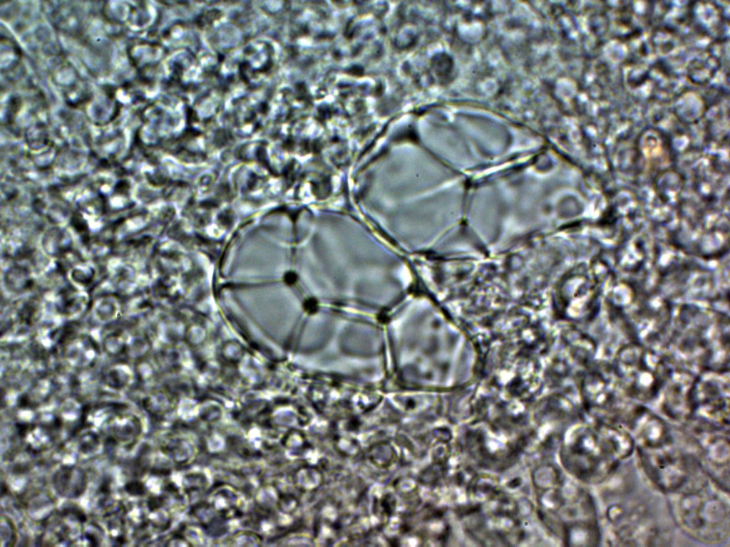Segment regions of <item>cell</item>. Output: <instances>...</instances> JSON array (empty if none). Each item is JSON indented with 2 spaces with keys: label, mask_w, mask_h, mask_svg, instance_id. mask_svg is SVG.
<instances>
[{
  "label": "cell",
  "mask_w": 730,
  "mask_h": 547,
  "mask_svg": "<svg viewBox=\"0 0 730 547\" xmlns=\"http://www.w3.org/2000/svg\"><path fill=\"white\" fill-rule=\"evenodd\" d=\"M662 352L673 365L695 373L729 369V317L709 304H674Z\"/></svg>",
  "instance_id": "1"
},
{
  "label": "cell",
  "mask_w": 730,
  "mask_h": 547,
  "mask_svg": "<svg viewBox=\"0 0 730 547\" xmlns=\"http://www.w3.org/2000/svg\"><path fill=\"white\" fill-rule=\"evenodd\" d=\"M597 486L602 491L597 501L602 542L610 546H654L669 541L670 531L659 518L655 498L635 486L621 484L617 472Z\"/></svg>",
  "instance_id": "2"
},
{
  "label": "cell",
  "mask_w": 730,
  "mask_h": 547,
  "mask_svg": "<svg viewBox=\"0 0 730 547\" xmlns=\"http://www.w3.org/2000/svg\"><path fill=\"white\" fill-rule=\"evenodd\" d=\"M634 452L632 437L624 425L584 417L569 433L563 457L577 479L597 487L629 462Z\"/></svg>",
  "instance_id": "3"
},
{
  "label": "cell",
  "mask_w": 730,
  "mask_h": 547,
  "mask_svg": "<svg viewBox=\"0 0 730 547\" xmlns=\"http://www.w3.org/2000/svg\"><path fill=\"white\" fill-rule=\"evenodd\" d=\"M664 497L672 522L687 537L709 546L729 542V491L699 467L680 488Z\"/></svg>",
  "instance_id": "4"
},
{
  "label": "cell",
  "mask_w": 730,
  "mask_h": 547,
  "mask_svg": "<svg viewBox=\"0 0 730 547\" xmlns=\"http://www.w3.org/2000/svg\"><path fill=\"white\" fill-rule=\"evenodd\" d=\"M634 456L643 479L664 496L680 488L698 468L680 426L634 444Z\"/></svg>",
  "instance_id": "5"
},
{
  "label": "cell",
  "mask_w": 730,
  "mask_h": 547,
  "mask_svg": "<svg viewBox=\"0 0 730 547\" xmlns=\"http://www.w3.org/2000/svg\"><path fill=\"white\" fill-rule=\"evenodd\" d=\"M610 363L625 395L647 406L656 400L672 368L664 353L633 340L620 345Z\"/></svg>",
  "instance_id": "6"
},
{
  "label": "cell",
  "mask_w": 730,
  "mask_h": 547,
  "mask_svg": "<svg viewBox=\"0 0 730 547\" xmlns=\"http://www.w3.org/2000/svg\"><path fill=\"white\" fill-rule=\"evenodd\" d=\"M581 397L585 417L622 425L636 404L622 391L611 363L597 358L587 367Z\"/></svg>",
  "instance_id": "7"
},
{
  "label": "cell",
  "mask_w": 730,
  "mask_h": 547,
  "mask_svg": "<svg viewBox=\"0 0 730 547\" xmlns=\"http://www.w3.org/2000/svg\"><path fill=\"white\" fill-rule=\"evenodd\" d=\"M729 369H706L696 374L692 390L689 420L711 427L729 429Z\"/></svg>",
  "instance_id": "8"
},
{
  "label": "cell",
  "mask_w": 730,
  "mask_h": 547,
  "mask_svg": "<svg viewBox=\"0 0 730 547\" xmlns=\"http://www.w3.org/2000/svg\"><path fill=\"white\" fill-rule=\"evenodd\" d=\"M680 427L699 468L729 491V429L711 427L692 420Z\"/></svg>",
  "instance_id": "9"
},
{
  "label": "cell",
  "mask_w": 730,
  "mask_h": 547,
  "mask_svg": "<svg viewBox=\"0 0 730 547\" xmlns=\"http://www.w3.org/2000/svg\"><path fill=\"white\" fill-rule=\"evenodd\" d=\"M695 373L674 366L672 368L652 405L657 412L674 424L682 426L691 418V396Z\"/></svg>",
  "instance_id": "10"
},
{
  "label": "cell",
  "mask_w": 730,
  "mask_h": 547,
  "mask_svg": "<svg viewBox=\"0 0 730 547\" xmlns=\"http://www.w3.org/2000/svg\"><path fill=\"white\" fill-rule=\"evenodd\" d=\"M274 61L273 45L267 41L257 40L245 46L240 53L238 73L246 83L257 84L273 72Z\"/></svg>",
  "instance_id": "11"
},
{
  "label": "cell",
  "mask_w": 730,
  "mask_h": 547,
  "mask_svg": "<svg viewBox=\"0 0 730 547\" xmlns=\"http://www.w3.org/2000/svg\"><path fill=\"white\" fill-rule=\"evenodd\" d=\"M270 105L257 96L245 95L233 100L229 110V119L235 126L242 129H256L267 120Z\"/></svg>",
  "instance_id": "12"
},
{
  "label": "cell",
  "mask_w": 730,
  "mask_h": 547,
  "mask_svg": "<svg viewBox=\"0 0 730 547\" xmlns=\"http://www.w3.org/2000/svg\"><path fill=\"white\" fill-rule=\"evenodd\" d=\"M53 487L61 496L76 499L87 486V476L80 467L66 465L60 467L53 476Z\"/></svg>",
  "instance_id": "13"
},
{
  "label": "cell",
  "mask_w": 730,
  "mask_h": 547,
  "mask_svg": "<svg viewBox=\"0 0 730 547\" xmlns=\"http://www.w3.org/2000/svg\"><path fill=\"white\" fill-rule=\"evenodd\" d=\"M107 427L110 442L125 444L134 443L141 429L140 422L135 417L126 415L110 417Z\"/></svg>",
  "instance_id": "14"
},
{
  "label": "cell",
  "mask_w": 730,
  "mask_h": 547,
  "mask_svg": "<svg viewBox=\"0 0 730 547\" xmlns=\"http://www.w3.org/2000/svg\"><path fill=\"white\" fill-rule=\"evenodd\" d=\"M198 68L195 56L185 50L178 51L169 65L171 78L181 85L192 83L197 78Z\"/></svg>",
  "instance_id": "15"
},
{
  "label": "cell",
  "mask_w": 730,
  "mask_h": 547,
  "mask_svg": "<svg viewBox=\"0 0 730 547\" xmlns=\"http://www.w3.org/2000/svg\"><path fill=\"white\" fill-rule=\"evenodd\" d=\"M370 461L380 467H389L394 459V451L388 443H379L369 450Z\"/></svg>",
  "instance_id": "16"
},
{
  "label": "cell",
  "mask_w": 730,
  "mask_h": 547,
  "mask_svg": "<svg viewBox=\"0 0 730 547\" xmlns=\"http://www.w3.org/2000/svg\"><path fill=\"white\" fill-rule=\"evenodd\" d=\"M16 531L11 521L2 515L1 519V541L2 546H13L16 541Z\"/></svg>",
  "instance_id": "17"
},
{
  "label": "cell",
  "mask_w": 730,
  "mask_h": 547,
  "mask_svg": "<svg viewBox=\"0 0 730 547\" xmlns=\"http://www.w3.org/2000/svg\"><path fill=\"white\" fill-rule=\"evenodd\" d=\"M99 443L98 434L93 432H87L80 437L78 447L82 453L91 454L98 448Z\"/></svg>",
  "instance_id": "18"
},
{
  "label": "cell",
  "mask_w": 730,
  "mask_h": 547,
  "mask_svg": "<svg viewBox=\"0 0 730 547\" xmlns=\"http://www.w3.org/2000/svg\"><path fill=\"white\" fill-rule=\"evenodd\" d=\"M7 276V278H11L9 286H11L12 288L18 285V289L19 288L24 289L29 284L28 272L22 267H14V269L10 270Z\"/></svg>",
  "instance_id": "19"
},
{
  "label": "cell",
  "mask_w": 730,
  "mask_h": 547,
  "mask_svg": "<svg viewBox=\"0 0 730 547\" xmlns=\"http://www.w3.org/2000/svg\"><path fill=\"white\" fill-rule=\"evenodd\" d=\"M80 538L83 540L82 541L88 542V545H99L103 539V530L99 526L91 523L86 527Z\"/></svg>",
  "instance_id": "20"
},
{
  "label": "cell",
  "mask_w": 730,
  "mask_h": 547,
  "mask_svg": "<svg viewBox=\"0 0 730 547\" xmlns=\"http://www.w3.org/2000/svg\"><path fill=\"white\" fill-rule=\"evenodd\" d=\"M64 236L62 232L57 229L51 230L46 235L45 246L46 249L51 246L48 251H55L56 250L59 251L62 248V241Z\"/></svg>",
  "instance_id": "21"
},
{
  "label": "cell",
  "mask_w": 730,
  "mask_h": 547,
  "mask_svg": "<svg viewBox=\"0 0 730 547\" xmlns=\"http://www.w3.org/2000/svg\"><path fill=\"white\" fill-rule=\"evenodd\" d=\"M125 491L130 495L140 496L143 494L145 489L143 485L136 481H132L127 483L125 486Z\"/></svg>",
  "instance_id": "22"
}]
</instances>
